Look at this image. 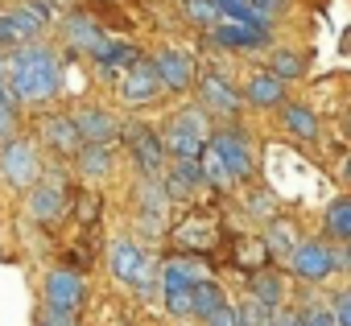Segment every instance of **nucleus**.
<instances>
[{
  "label": "nucleus",
  "instance_id": "nucleus-1",
  "mask_svg": "<svg viewBox=\"0 0 351 326\" xmlns=\"http://www.w3.org/2000/svg\"><path fill=\"white\" fill-rule=\"evenodd\" d=\"M9 83H13V95L21 103H46L62 87L58 58L46 46H17L13 62H9Z\"/></svg>",
  "mask_w": 351,
  "mask_h": 326
},
{
  "label": "nucleus",
  "instance_id": "nucleus-3",
  "mask_svg": "<svg viewBox=\"0 0 351 326\" xmlns=\"http://www.w3.org/2000/svg\"><path fill=\"white\" fill-rule=\"evenodd\" d=\"M83 277L79 273H71V268H58V273H50V281H46V305H50V314L54 318H66L71 322V314L83 305Z\"/></svg>",
  "mask_w": 351,
  "mask_h": 326
},
{
  "label": "nucleus",
  "instance_id": "nucleus-35",
  "mask_svg": "<svg viewBox=\"0 0 351 326\" xmlns=\"http://www.w3.org/2000/svg\"><path fill=\"white\" fill-rule=\"evenodd\" d=\"M302 326H335V310H306Z\"/></svg>",
  "mask_w": 351,
  "mask_h": 326
},
{
  "label": "nucleus",
  "instance_id": "nucleus-2",
  "mask_svg": "<svg viewBox=\"0 0 351 326\" xmlns=\"http://www.w3.org/2000/svg\"><path fill=\"white\" fill-rule=\"evenodd\" d=\"M173 157H199L203 145H207V120L199 108L191 112H178L169 124H165V140H161Z\"/></svg>",
  "mask_w": 351,
  "mask_h": 326
},
{
  "label": "nucleus",
  "instance_id": "nucleus-39",
  "mask_svg": "<svg viewBox=\"0 0 351 326\" xmlns=\"http://www.w3.org/2000/svg\"><path fill=\"white\" fill-rule=\"evenodd\" d=\"M347 178H351V157H347Z\"/></svg>",
  "mask_w": 351,
  "mask_h": 326
},
{
  "label": "nucleus",
  "instance_id": "nucleus-22",
  "mask_svg": "<svg viewBox=\"0 0 351 326\" xmlns=\"http://www.w3.org/2000/svg\"><path fill=\"white\" fill-rule=\"evenodd\" d=\"M285 128H289L293 136H302V140H314V136H318V120H314V112L302 108V103L285 108Z\"/></svg>",
  "mask_w": 351,
  "mask_h": 326
},
{
  "label": "nucleus",
  "instance_id": "nucleus-33",
  "mask_svg": "<svg viewBox=\"0 0 351 326\" xmlns=\"http://www.w3.org/2000/svg\"><path fill=\"white\" fill-rule=\"evenodd\" d=\"M99 215V195H83L79 199V223H95Z\"/></svg>",
  "mask_w": 351,
  "mask_h": 326
},
{
  "label": "nucleus",
  "instance_id": "nucleus-30",
  "mask_svg": "<svg viewBox=\"0 0 351 326\" xmlns=\"http://www.w3.org/2000/svg\"><path fill=\"white\" fill-rule=\"evenodd\" d=\"M25 42V34L17 29V21H13V13L9 17H0V46H9V50H17Z\"/></svg>",
  "mask_w": 351,
  "mask_h": 326
},
{
  "label": "nucleus",
  "instance_id": "nucleus-23",
  "mask_svg": "<svg viewBox=\"0 0 351 326\" xmlns=\"http://www.w3.org/2000/svg\"><path fill=\"white\" fill-rule=\"evenodd\" d=\"M326 231L335 240H351V199H335L326 207Z\"/></svg>",
  "mask_w": 351,
  "mask_h": 326
},
{
  "label": "nucleus",
  "instance_id": "nucleus-24",
  "mask_svg": "<svg viewBox=\"0 0 351 326\" xmlns=\"http://www.w3.org/2000/svg\"><path fill=\"white\" fill-rule=\"evenodd\" d=\"M79 166H83L87 178H104V174L112 170V153H108V145H87V149L79 153Z\"/></svg>",
  "mask_w": 351,
  "mask_h": 326
},
{
  "label": "nucleus",
  "instance_id": "nucleus-8",
  "mask_svg": "<svg viewBox=\"0 0 351 326\" xmlns=\"http://www.w3.org/2000/svg\"><path fill=\"white\" fill-rule=\"evenodd\" d=\"M128 132V149H132V157H136V166H141V174L145 178H157L161 174V161H165V145L153 136V128H145V124H132V128H124Z\"/></svg>",
  "mask_w": 351,
  "mask_h": 326
},
{
  "label": "nucleus",
  "instance_id": "nucleus-25",
  "mask_svg": "<svg viewBox=\"0 0 351 326\" xmlns=\"http://www.w3.org/2000/svg\"><path fill=\"white\" fill-rule=\"evenodd\" d=\"M91 58H95L104 71H112V66H132V62H136V50H132V46H120V42H108V46H99Z\"/></svg>",
  "mask_w": 351,
  "mask_h": 326
},
{
  "label": "nucleus",
  "instance_id": "nucleus-27",
  "mask_svg": "<svg viewBox=\"0 0 351 326\" xmlns=\"http://www.w3.org/2000/svg\"><path fill=\"white\" fill-rule=\"evenodd\" d=\"M265 248H269V256L277 252V256H289L298 244H293V223H285V219H277L273 227H269V236H265Z\"/></svg>",
  "mask_w": 351,
  "mask_h": 326
},
{
  "label": "nucleus",
  "instance_id": "nucleus-13",
  "mask_svg": "<svg viewBox=\"0 0 351 326\" xmlns=\"http://www.w3.org/2000/svg\"><path fill=\"white\" fill-rule=\"evenodd\" d=\"M66 38H71L75 50H87V54H95L99 46H108L104 29H99L91 17H83V13H71V17H66Z\"/></svg>",
  "mask_w": 351,
  "mask_h": 326
},
{
  "label": "nucleus",
  "instance_id": "nucleus-21",
  "mask_svg": "<svg viewBox=\"0 0 351 326\" xmlns=\"http://www.w3.org/2000/svg\"><path fill=\"white\" fill-rule=\"evenodd\" d=\"M199 166H203V178H207V182H215V186H232V174H228L223 157H219V149H215L211 140H207L203 153H199Z\"/></svg>",
  "mask_w": 351,
  "mask_h": 326
},
{
  "label": "nucleus",
  "instance_id": "nucleus-11",
  "mask_svg": "<svg viewBox=\"0 0 351 326\" xmlns=\"http://www.w3.org/2000/svg\"><path fill=\"white\" fill-rule=\"evenodd\" d=\"M215 42L223 50H256L265 46V25H252V21H223L215 25Z\"/></svg>",
  "mask_w": 351,
  "mask_h": 326
},
{
  "label": "nucleus",
  "instance_id": "nucleus-41",
  "mask_svg": "<svg viewBox=\"0 0 351 326\" xmlns=\"http://www.w3.org/2000/svg\"><path fill=\"white\" fill-rule=\"evenodd\" d=\"M0 95H5V87H0Z\"/></svg>",
  "mask_w": 351,
  "mask_h": 326
},
{
  "label": "nucleus",
  "instance_id": "nucleus-36",
  "mask_svg": "<svg viewBox=\"0 0 351 326\" xmlns=\"http://www.w3.org/2000/svg\"><path fill=\"white\" fill-rule=\"evenodd\" d=\"M265 326H302V314H293V310H285V314H269Z\"/></svg>",
  "mask_w": 351,
  "mask_h": 326
},
{
  "label": "nucleus",
  "instance_id": "nucleus-17",
  "mask_svg": "<svg viewBox=\"0 0 351 326\" xmlns=\"http://www.w3.org/2000/svg\"><path fill=\"white\" fill-rule=\"evenodd\" d=\"M173 240L182 248H211L215 244V223L211 219H186L178 231H173Z\"/></svg>",
  "mask_w": 351,
  "mask_h": 326
},
{
  "label": "nucleus",
  "instance_id": "nucleus-5",
  "mask_svg": "<svg viewBox=\"0 0 351 326\" xmlns=\"http://www.w3.org/2000/svg\"><path fill=\"white\" fill-rule=\"evenodd\" d=\"M108 264H112V273L124 281V285H149V273H153V264H149V256L136 248V244H128V240H120V244H112V256H108Z\"/></svg>",
  "mask_w": 351,
  "mask_h": 326
},
{
  "label": "nucleus",
  "instance_id": "nucleus-15",
  "mask_svg": "<svg viewBox=\"0 0 351 326\" xmlns=\"http://www.w3.org/2000/svg\"><path fill=\"white\" fill-rule=\"evenodd\" d=\"M248 103H256V108H277L281 99H285V79H277L273 71H261V75H252V83H248Z\"/></svg>",
  "mask_w": 351,
  "mask_h": 326
},
{
  "label": "nucleus",
  "instance_id": "nucleus-7",
  "mask_svg": "<svg viewBox=\"0 0 351 326\" xmlns=\"http://www.w3.org/2000/svg\"><path fill=\"white\" fill-rule=\"evenodd\" d=\"M211 145L219 149V157H223V166H228L232 182H244V178H252V153H248V140H244L236 128H223V132H215V140H211Z\"/></svg>",
  "mask_w": 351,
  "mask_h": 326
},
{
  "label": "nucleus",
  "instance_id": "nucleus-16",
  "mask_svg": "<svg viewBox=\"0 0 351 326\" xmlns=\"http://www.w3.org/2000/svg\"><path fill=\"white\" fill-rule=\"evenodd\" d=\"M46 140L58 149V153H75L79 149V124H75V116H50L46 120Z\"/></svg>",
  "mask_w": 351,
  "mask_h": 326
},
{
  "label": "nucleus",
  "instance_id": "nucleus-14",
  "mask_svg": "<svg viewBox=\"0 0 351 326\" xmlns=\"http://www.w3.org/2000/svg\"><path fill=\"white\" fill-rule=\"evenodd\" d=\"M75 124H79V136H83L87 145H108V140L116 136V120H112L108 112H99V108L79 112V116H75Z\"/></svg>",
  "mask_w": 351,
  "mask_h": 326
},
{
  "label": "nucleus",
  "instance_id": "nucleus-26",
  "mask_svg": "<svg viewBox=\"0 0 351 326\" xmlns=\"http://www.w3.org/2000/svg\"><path fill=\"white\" fill-rule=\"evenodd\" d=\"M195 281H199L195 260H169L161 268V289H169V285H195Z\"/></svg>",
  "mask_w": 351,
  "mask_h": 326
},
{
  "label": "nucleus",
  "instance_id": "nucleus-20",
  "mask_svg": "<svg viewBox=\"0 0 351 326\" xmlns=\"http://www.w3.org/2000/svg\"><path fill=\"white\" fill-rule=\"evenodd\" d=\"M29 211H34L38 219H54V215L62 211V190H58L54 182H42V186L29 195Z\"/></svg>",
  "mask_w": 351,
  "mask_h": 326
},
{
  "label": "nucleus",
  "instance_id": "nucleus-29",
  "mask_svg": "<svg viewBox=\"0 0 351 326\" xmlns=\"http://www.w3.org/2000/svg\"><path fill=\"white\" fill-rule=\"evenodd\" d=\"M165 310L169 314H191V285H169L165 289Z\"/></svg>",
  "mask_w": 351,
  "mask_h": 326
},
{
  "label": "nucleus",
  "instance_id": "nucleus-6",
  "mask_svg": "<svg viewBox=\"0 0 351 326\" xmlns=\"http://www.w3.org/2000/svg\"><path fill=\"white\" fill-rule=\"evenodd\" d=\"M289 268L302 277V281H322L330 268H339V256L326 248V244H298L289 252Z\"/></svg>",
  "mask_w": 351,
  "mask_h": 326
},
{
  "label": "nucleus",
  "instance_id": "nucleus-37",
  "mask_svg": "<svg viewBox=\"0 0 351 326\" xmlns=\"http://www.w3.org/2000/svg\"><path fill=\"white\" fill-rule=\"evenodd\" d=\"M335 326H351V293L339 297V305H335Z\"/></svg>",
  "mask_w": 351,
  "mask_h": 326
},
{
  "label": "nucleus",
  "instance_id": "nucleus-19",
  "mask_svg": "<svg viewBox=\"0 0 351 326\" xmlns=\"http://www.w3.org/2000/svg\"><path fill=\"white\" fill-rule=\"evenodd\" d=\"M219 305H223V289H219L215 281H203V277H199V281L191 285V314H203V318H207V314H215Z\"/></svg>",
  "mask_w": 351,
  "mask_h": 326
},
{
  "label": "nucleus",
  "instance_id": "nucleus-40",
  "mask_svg": "<svg viewBox=\"0 0 351 326\" xmlns=\"http://www.w3.org/2000/svg\"><path fill=\"white\" fill-rule=\"evenodd\" d=\"M347 136H351V120H347Z\"/></svg>",
  "mask_w": 351,
  "mask_h": 326
},
{
  "label": "nucleus",
  "instance_id": "nucleus-38",
  "mask_svg": "<svg viewBox=\"0 0 351 326\" xmlns=\"http://www.w3.org/2000/svg\"><path fill=\"white\" fill-rule=\"evenodd\" d=\"M248 5H252L256 13H265V17H269V13H277V9H281V0H248Z\"/></svg>",
  "mask_w": 351,
  "mask_h": 326
},
{
  "label": "nucleus",
  "instance_id": "nucleus-18",
  "mask_svg": "<svg viewBox=\"0 0 351 326\" xmlns=\"http://www.w3.org/2000/svg\"><path fill=\"white\" fill-rule=\"evenodd\" d=\"M285 297V281L277 277V273H269V268H261V273H252V301H261V305H277Z\"/></svg>",
  "mask_w": 351,
  "mask_h": 326
},
{
  "label": "nucleus",
  "instance_id": "nucleus-32",
  "mask_svg": "<svg viewBox=\"0 0 351 326\" xmlns=\"http://www.w3.org/2000/svg\"><path fill=\"white\" fill-rule=\"evenodd\" d=\"M13 128H17V120H13L9 95H0V145H5V140H13Z\"/></svg>",
  "mask_w": 351,
  "mask_h": 326
},
{
  "label": "nucleus",
  "instance_id": "nucleus-9",
  "mask_svg": "<svg viewBox=\"0 0 351 326\" xmlns=\"http://www.w3.org/2000/svg\"><path fill=\"white\" fill-rule=\"evenodd\" d=\"M153 71H157L161 87H169V91H186V87L195 83V62H191L182 50H161V54L153 58Z\"/></svg>",
  "mask_w": 351,
  "mask_h": 326
},
{
  "label": "nucleus",
  "instance_id": "nucleus-31",
  "mask_svg": "<svg viewBox=\"0 0 351 326\" xmlns=\"http://www.w3.org/2000/svg\"><path fill=\"white\" fill-rule=\"evenodd\" d=\"M207 326H244V318H240V310H232V305L223 301L215 314H207Z\"/></svg>",
  "mask_w": 351,
  "mask_h": 326
},
{
  "label": "nucleus",
  "instance_id": "nucleus-10",
  "mask_svg": "<svg viewBox=\"0 0 351 326\" xmlns=\"http://www.w3.org/2000/svg\"><path fill=\"white\" fill-rule=\"evenodd\" d=\"M157 91H161V79H157L153 62H141V58H136V62L128 66L124 83H120V95H124L128 103H153Z\"/></svg>",
  "mask_w": 351,
  "mask_h": 326
},
{
  "label": "nucleus",
  "instance_id": "nucleus-12",
  "mask_svg": "<svg viewBox=\"0 0 351 326\" xmlns=\"http://www.w3.org/2000/svg\"><path fill=\"white\" fill-rule=\"evenodd\" d=\"M199 91H203V99H207V108H215V112H223V116H236V108H240V91L223 79V75H203V83H199Z\"/></svg>",
  "mask_w": 351,
  "mask_h": 326
},
{
  "label": "nucleus",
  "instance_id": "nucleus-34",
  "mask_svg": "<svg viewBox=\"0 0 351 326\" xmlns=\"http://www.w3.org/2000/svg\"><path fill=\"white\" fill-rule=\"evenodd\" d=\"M265 256H269V248H265V244H244V248H240V260H244V268H256Z\"/></svg>",
  "mask_w": 351,
  "mask_h": 326
},
{
  "label": "nucleus",
  "instance_id": "nucleus-4",
  "mask_svg": "<svg viewBox=\"0 0 351 326\" xmlns=\"http://www.w3.org/2000/svg\"><path fill=\"white\" fill-rule=\"evenodd\" d=\"M0 170H5V178L13 186H29L38 178V153L29 140H5V149H0Z\"/></svg>",
  "mask_w": 351,
  "mask_h": 326
},
{
  "label": "nucleus",
  "instance_id": "nucleus-42",
  "mask_svg": "<svg viewBox=\"0 0 351 326\" xmlns=\"http://www.w3.org/2000/svg\"><path fill=\"white\" fill-rule=\"evenodd\" d=\"M46 326H54V322H46Z\"/></svg>",
  "mask_w": 351,
  "mask_h": 326
},
{
  "label": "nucleus",
  "instance_id": "nucleus-28",
  "mask_svg": "<svg viewBox=\"0 0 351 326\" xmlns=\"http://www.w3.org/2000/svg\"><path fill=\"white\" fill-rule=\"evenodd\" d=\"M273 75H277V79H298V75H302V54L277 50V54H273Z\"/></svg>",
  "mask_w": 351,
  "mask_h": 326
}]
</instances>
